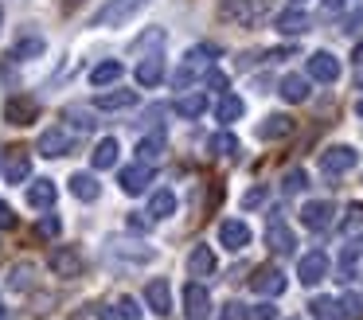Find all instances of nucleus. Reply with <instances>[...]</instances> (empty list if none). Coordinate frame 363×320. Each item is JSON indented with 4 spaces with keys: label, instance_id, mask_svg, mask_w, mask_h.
Instances as JSON below:
<instances>
[{
    "label": "nucleus",
    "instance_id": "obj_51",
    "mask_svg": "<svg viewBox=\"0 0 363 320\" xmlns=\"http://www.w3.org/2000/svg\"><path fill=\"white\" fill-rule=\"evenodd\" d=\"M0 320H9V309H4V301H0Z\"/></svg>",
    "mask_w": 363,
    "mask_h": 320
},
{
    "label": "nucleus",
    "instance_id": "obj_53",
    "mask_svg": "<svg viewBox=\"0 0 363 320\" xmlns=\"http://www.w3.org/2000/svg\"><path fill=\"white\" fill-rule=\"evenodd\" d=\"M0 23H4V12H0Z\"/></svg>",
    "mask_w": 363,
    "mask_h": 320
},
{
    "label": "nucleus",
    "instance_id": "obj_49",
    "mask_svg": "<svg viewBox=\"0 0 363 320\" xmlns=\"http://www.w3.org/2000/svg\"><path fill=\"white\" fill-rule=\"evenodd\" d=\"M352 59H355V62H363V39H359V43L352 47Z\"/></svg>",
    "mask_w": 363,
    "mask_h": 320
},
{
    "label": "nucleus",
    "instance_id": "obj_43",
    "mask_svg": "<svg viewBox=\"0 0 363 320\" xmlns=\"http://www.w3.org/2000/svg\"><path fill=\"white\" fill-rule=\"evenodd\" d=\"M262 203H266V187H254V192L242 195V207H246V211H250V207H262Z\"/></svg>",
    "mask_w": 363,
    "mask_h": 320
},
{
    "label": "nucleus",
    "instance_id": "obj_15",
    "mask_svg": "<svg viewBox=\"0 0 363 320\" xmlns=\"http://www.w3.org/2000/svg\"><path fill=\"white\" fill-rule=\"evenodd\" d=\"M219 242L227 250H246L250 246V226L242 219H227V223H219Z\"/></svg>",
    "mask_w": 363,
    "mask_h": 320
},
{
    "label": "nucleus",
    "instance_id": "obj_28",
    "mask_svg": "<svg viewBox=\"0 0 363 320\" xmlns=\"http://www.w3.org/2000/svg\"><path fill=\"white\" fill-rule=\"evenodd\" d=\"M90 164H94V168H113V164H118V140L113 137L98 140L94 153H90Z\"/></svg>",
    "mask_w": 363,
    "mask_h": 320
},
{
    "label": "nucleus",
    "instance_id": "obj_7",
    "mask_svg": "<svg viewBox=\"0 0 363 320\" xmlns=\"http://www.w3.org/2000/svg\"><path fill=\"white\" fill-rule=\"evenodd\" d=\"M324 277H328V254H324V250H308L297 262V281L301 285H316V281H324Z\"/></svg>",
    "mask_w": 363,
    "mask_h": 320
},
{
    "label": "nucleus",
    "instance_id": "obj_23",
    "mask_svg": "<svg viewBox=\"0 0 363 320\" xmlns=\"http://www.w3.org/2000/svg\"><path fill=\"white\" fill-rule=\"evenodd\" d=\"M289 133H293V117L289 114H269L266 121L258 125L262 140H281V137H289Z\"/></svg>",
    "mask_w": 363,
    "mask_h": 320
},
{
    "label": "nucleus",
    "instance_id": "obj_27",
    "mask_svg": "<svg viewBox=\"0 0 363 320\" xmlns=\"http://www.w3.org/2000/svg\"><path fill=\"white\" fill-rule=\"evenodd\" d=\"M242 114H246L242 98H238V94H227V90H223V98L215 101V117H219V121L227 125V121H238Z\"/></svg>",
    "mask_w": 363,
    "mask_h": 320
},
{
    "label": "nucleus",
    "instance_id": "obj_11",
    "mask_svg": "<svg viewBox=\"0 0 363 320\" xmlns=\"http://www.w3.org/2000/svg\"><path fill=\"white\" fill-rule=\"evenodd\" d=\"M332 215H336V207H332L328 199H313V203H305V207H301V223H305L308 231H328Z\"/></svg>",
    "mask_w": 363,
    "mask_h": 320
},
{
    "label": "nucleus",
    "instance_id": "obj_46",
    "mask_svg": "<svg viewBox=\"0 0 363 320\" xmlns=\"http://www.w3.org/2000/svg\"><path fill=\"white\" fill-rule=\"evenodd\" d=\"M0 226H16V215L9 211V203H0Z\"/></svg>",
    "mask_w": 363,
    "mask_h": 320
},
{
    "label": "nucleus",
    "instance_id": "obj_22",
    "mask_svg": "<svg viewBox=\"0 0 363 320\" xmlns=\"http://www.w3.org/2000/svg\"><path fill=\"white\" fill-rule=\"evenodd\" d=\"M188 273H191V277H211V273H215V250L211 246H191Z\"/></svg>",
    "mask_w": 363,
    "mask_h": 320
},
{
    "label": "nucleus",
    "instance_id": "obj_37",
    "mask_svg": "<svg viewBox=\"0 0 363 320\" xmlns=\"http://www.w3.org/2000/svg\"><path fill=\"white\" fill-rule=\"evenodd\" d=\"M363 226V203H347L344 211V223H340V231H359Z\"/></svg>",
    "mask_w": 363,
    "mask_h": 320
},
{
    "label": "nucleus",
    "instance_id": "obj_1",
    "mask_svg": "<svg viewBox=\"0 0 363 320\" xmlns=\"http://www.w3.org/2000/svg\"><path fill=\"white\" fill-rule=\"evenodd\" d=\"M207 70H215V47H207V43L191 47V51L184 55L180 70H176V78H172L176 90H191L199 78H207Z\"/></svg>",
    "mask_w": 363,
    "mask_h": 320
},
{
    "label": "nucleus",
    "instance_id": "obj_5",
    "mask_svg": "<svg viewBox=\"0 0 363 320\" xmlns=\"http://www.w3.org/2000/svg\"><path fill=\"white\" fill-rule=\"evenodd\" d=\"M71 148H74V137L63 129V125H55V129H43V133H40V145H35V153L59 160V156H67Z\"/></svg>",
    "mask_w": 363,
    "mask_h": 320
},
{
    "label": "nucleus",
    "instance_id": "obj_24",
    "mask_svg": "<svg viewBox=\"0 0 363 320\" xmlns=\"http://www.w3.org/2000/svg\"><path fill=\"white\" fill-rule=\"evenodd\" d=\"M67 184H71L74 199H82V203H94L98 195H102V187H98V180L90 176V172H74V176L67 180Z\"/></svg>",
    "mask_w": 363,
    "mask_h": 320
},
{
    "label": "nucleus",
    "instance_id": "obj_31",
    "mask_svg": "<svg viewBox=\"0 0 363 320\" xmlns=\"http://www.w3.org/2000/svg\"><path fill=\"white\" fill-rule=\"evenodd\" d=\"M172 211H176V195L168 192V187H160V192L149 195V215L152 219H168Z\"/></svg>",
    "mask_w": 363,
    "mask_h": 320
},
{
    "label": "nucleus",
    "instance_id": "obj_2",
    "mask_svg": "<svg viewBox=\"0 0 363 320\" xmlns=\"http://www.w3.org/2000/svg\"><path fill=\"white\" fill-rule=\"evenodd\" d=\"M149 0H110L102 12H94V28H118V23L133 20Z\"/></svg>",
    "mask_w": 363,
    "mask_h": 320
},
{
    "label": "nucleus",
    "instance_id": "obj_26",
    "mask_svg": "<svg viewBox=\"0 0 363 320\" xmlns=\"http://www.w3.org/2000/svg\"><path fill=\"white\" fill-rule=\"evenodd\" d=\"M308 312H313V320H347L344 316V304H340L336 297H313Z\"/></svg>",
    "mask_w": 363,
    "mask_h": 320
},
{
    "label": "nucleus",
    "instance_id": "obj_19",
    "mask_svg": "<svg viewBox=\"0 0 363 320\" xmlns=\"http://www.w3.org/2000/svg\"><path fill=\"white\" fill-rule=\"evenodd\" d=\"M94 106L98 109H133L137 106V90H98L94 94Z\"/></svg>",
    "mask_w": 363,
    "mask_h": 320
},
{
    "label": "nucleus",
    "instance_id": "obj_48",
    "mask_svg": "<svg viewBox=\"0 0 363 320\" xmlns=\"http://www.w3.org/2000/svg\"><path fill=\"white\" fill-rule=\"evenodd\" d=\"M98 320H118V309H102V312H98Z\"/></svg>",
    "mask_w": 363,
    "mask_h": 320
},
{
    "label": "nucleus",
    "instance_id": "obj_47",
    "mask_svg": "<svg viewBox=\"0 0 363 320\" xmlns=\"http://www.w3.org/2000/svg\"><path fill=\"white\" fill-rule=\"evenodd\" d=\"M320 8L328 16H336V12H344V0H320Z\"/></svg>",
    "mask_w": 363,
    "mask_h": 320
},
{
    "label": "nucleus",
    "instance_id": "obj_34",
    "mask_svg": "<svg viewBox=\"0 0 363 320\" xmlns=\"http://www.w3.org/2000/svg\"><path fill=\"white\" fill-rule=\"evenodd\" d=\"M207 148H211L215 156H235V153H238V137L223 129V133H215V137L207 140Z\"/></svg>",
    "mask_w": 363,
    "mask_h": 320
},
{
    "label": "nucleus",
    "instance_id": "obj_4",
    "mask_svg": "<svg viewBox=\"0 0 363 320\" xmlns=\"http://www.w3.org/2000/svg\"><path fill=\"white\" fill-rule=\"evenodd\" d=\"M219 16L230 20V23H238V28H250V23H258V16H262V0H223Z\"/></svg>",
    "mask_w": 363,
    "mask_h": 320
},
{
    "label": "nucleus",
    "instance_id": "obj_14",
    "mask_svg": "<svg viewBox=\"0 0 363 320\" xmlns=\"http://www.w3.org/2000/svg\"><path fill=\"white\" fill-rule=\"evenodd\" d=\"M149 184H152V168L149 164H129V168H121V192L125 195H141V192H149Z\"/></svg>",
    "mask_w": 363,
    "mask_h": 320
},
{
    "label": "nucleus",
    "instance_id": "obj_29",
    "mask_svg": "<svg viewBox=\"0 0 363 320\" xmlns=\"http://www.w3.org/2000/svg\"><path fill=\"white\" fill-rule=\"evenodd\" d=\"M121 78V59H106V62H98L94 70H90V86H110V82H118Z\"/></svg>",
    "mask_w": 363,
    "mask_h": 320
},
{
    "label": "nucleus",
    "instance_id": "obj_6",
    "mask_svg": "<svg viewBox=\"0 0 363 320\" xmlns=\"http://www.w3.org/2000/svg\"><path fill=\"white\" fill-rule=\"evenodd\" d=\"M184 316L188 320L211 316V297H207V289L199 285V281H188V285H184Z\"/></svg>",
    "mask_w": 363,
    "mask_h": 320
},
{
    "label": "nucleus",
    "instance_id": "obj_40",
    "mask_svg": "<svg viewBox=\"0 0 363 320\" xmlns=\"http://www.w3.org/2000/svg\"><path fill=\"white\" fill-rule=\"evenodd\" d=\"M9 285L24 293V289L32 285V265H16V270H12V277H9Z\"/></svg>",
    "mask_w": 363,
    "mask_h": 320
},
{
    "label": "nucleus",
    "instance_id": "obj_21",
    "mask_svg": "<svg viewBox=\"0 0 363 320\" xmlns=\"http://www.w3.org/2000/svg\"><path fill=\"white\" fill-rule=\"evenodd\" d=\"M274 28L281 31V35H305V31H308V16L301 12V8H285V12H277Z\"/></svg>",
    "mask_w": 363,
    "mask_h": 320
},
{
    "label": "nucleus",
    "instance_id": "obj_16",
    "mask_svg": "<svg viewBox=\"0 0 363 320\" xmlns=\"http://www.w3.org/2000/svg\"><path fill=\"white\" fill-rule=\"evenodd\" d=\"M359 270H363V242H347V246L340 250V265H336L340 281L359 277Z\"/></svg>",
    "mask_w": 363,
    "mask_h": 320
},
{
    "label": "nucleus",
    "instance_id": "obj_12",
    "mask_svg": "<svg viewBox=\"0 0 363 320\" xmlns=\"http://www.w3.org/2000/svg\"><path fill=\"white\" fill-rule=\"evenodd\" d=\"M35 114H40V101L28 98V94H12L9 106H4V121L9 125H28Z\"/></svg>",
    "mask_w": 363,
    "mask_h": 320
},
{
    "label": "nucleus",
    "instance_id": "obj_45",
    "mask_svg": "<svg viewBox=\"0 0 363 320\" xmlns=\"http://www.w3.org/2000/svg\"><path fill=\"white\" fill-rule=\"evenodd\" d=\"M207 86H211V90H227V75H219V70H207Z\"/></svg>",
    "mask_w": 363,
    "mask_h": 320
},
{
    "label": "nucleus",
    "instance_id": "obj_8",
    "mask_svg": "<svg viewBox=\"0 0 363 320\" xmlns=\"http://www.w3.org/2000/svg\"><path fill=\"white\" fill-rule=\"evenodd\" d=\"M48 265L59 273V277H67V281L82 277V254L74 246H55V250H51V258H48Z\"/></svg>",
    "mask_w": 363,
    "mask_h": 320
},
{
    "label": "nucleus",
    "instance_id": "obj_39",
    "mask_svg": "<svg viewBox=\"0 0 363 320\" xmlns=\"http://www.w3.org/2000/svg\"><path fill=\"white\" fill-rule=\"evenodd\" d=\"M113 309H118V320H141V309H137L133 297H121V301L113 304Z\"/></svg>",
    "mask_w": 363,
    "mask_h": 320
},
{
    "label": "nucleus",
    "instance_id": "obj_13",
    "mask_svg": "<svg viewBox=\"0 0 363 320\" xmlns=\"http://www.w3.org/2000/svg\"><path fill=\"white\" fill-rule=\"evenodd\" d=\"M308 78H316V82H336L340 78V59L328 51H313L308 55Z\"/></svg>",
    "mask_w": 363,
    "mask_h": 320
},
{
    "label": "nucleus",
    "instance_id": "obj_52",
    "mask_svg": "<svg viewBox=\"0 0 363 320\" xmlns=\"http://www.w3.org/2000/svg\"><path fill=\"white\" fill-rule=\"evenodd\" d=\"M355 82H359V86H363V62H359V75H355Z\"/></svg>",
    "mask_w": 363,
    "mask_h": 320
},
{
    "label": "nucleus",
    "instance_id": "obj_42",
    "mask_svg": "<svg viewBox=\"0 0 363 320\" xmlns=\"http://www.w3.org/2000/svg\"><path fill=\"white\" fill-rule=\"evenodd\" d=\"M246 320H277V309L274 304H258V309L246 312Z\"/></svg>",
    "mask_w": 363,
    "mask_h": 320
},
{
    "label": "nucleus",
    "instance_id": "obj_30",
    "mask_svg": "<svg viewBox=\"0 0 363 320\" xmlns=\"http://www.w3.org/2000/svg\"><path fill=\"white\" fill-rule=\"evenodd\" d=\"M160 78H164V59H160V55L141 59V67H137V82H141V86H157Z\"/></svg>",
    "mask_w": 363,
    "mask_h": 320
},
{
    "label": "nucleus",
    "instance_id": "obj_36",
    "mask_svg": "<svg viewBox=\"0 0 363 320\" xmlns=\"http://www.w3.org/2000/svg\"><path fill=\"white\" fill-rule=\"evenodd\" d=\"M305 184H308V176H305L301 168H289V172L281 176V192H285V195H297V192H305Z\"/></svg>",
    "mask_w": 363,
    "mask_h": 320
},
{
    "label": "nucleus",
    "instance_id": "obj_50",
    "mask_svg": "<svg viewBox=\"0 0 363 320\" xmlns=\"http://www.w3.org/2000/svg\"><path fill=\"white\" fill-rule=\"evenodd\" d=\"M355 114H359V121H363V98H359V101H355Z\"/></svg>",
    "mask_w": 363,
    "mask_h": 320
},
{
    "label": "nucleus",
    "instance_id": "obj_38",
    "mask_svg": "<svg viewBox=\"0 0 363 320\" xmlns=\"http://www.w3.org/2000/svg\"><path fill=\"white\" fill-rule=\"evenodd\" d=\"M59 215H43L40 223H35V234H40V238H59Z\"/></svg>",
    "mask_w": 363,
    "mask_h": 320
},
{
    "label": "nucleus",
    "instance_id": "obj_9",
    "mask_svg": "<svg viewBox=\"0 0 363 320\" xmlns=\"http://www.w3.org/2000/svg\"><path fill=\"white\" fill-rule=\"evenodd\" d=\"M250 289L262 297H281L285 293V273L277 270V265H262V270H254Z\"/></svg>",
    "mask_w": 363,
    "mask_h": 320
},
{
    "label": "nucleus",
    "instance_id": "obj_41",
    "mask_svg": "<svg viewBox=\"0 0 363 320\" xmlns=\"http://www.w3.org/2000/svg\"><path fill=\"white\" fill-rule=\"evenodd\" d=\"M340 304H344V316H363V297H355V293H344L340 297Z\"/></svg>",
    "mask_w": 363,
    "mask_h": 320
},
{
    "label": "nucleus",
    "instance_id": "obj_35",
    "mask_svg": "<svg viewBox=\"0 0 363 320\" xmlns=\"http://www.w3.org/2000/svg\"><path fill=\"white\" fill-rule=\"evenodd\" d=\"M137 153H141V160H145V164L157 160V156L164 153V133H157V137H145L141 145H137Z\"/></svg>",
    "mask_w": 363,
    "mask_h": 320
},
{
    "label": "nucleus",
    "instance_id": "obj_33",
    "mask_svg": "<svg viewBox=\"0 0 363 320\" xmlns=\"http://www.w3.org/2000/svg\"><path fill=\"white\" fill-rule=\"evenodd\" d=\"M43 47H48V43H43V35H28V31H24V35L16 39V59H40Z\"/></svg>",
    "mask_w": 363,
    "mask_h": 320
},
{
    "label": "nucleus",
    "instance_id": "obj_25",
    "mask_svg": "<svg viewBox=\"0 0 363 320\" xmlns=\"http://www.w3.org/2000/svg\"><path fill=\"white\" fill-rule=\"evenodd\" d=\"M281 94L289 106H301V101H308V78H301V75H285L281 78Z\"/></svg>",
    "mask_w": 363,
    "mask_h": 320
},
{
    "label": "nucleus",
    "instance_id": "obj_18",
    "mask_svg": "<svg viewBox=\"0 0 363 320\" xmlns=\"http://www.w3.org/2000/svg\"><path fill=\"white\" fill-rule=\"evenodd\" d=\"M28 176H32V156H28V148H12L9 160H4V180L9 184H24Z\"/></svg>",
    "mask_w": 363,
    "mask_h": 320
},
{
    "label": "nucleus",
    "instance_id": "obj_20",
    "mask_svg": "<svg viewBox=\"0 0 363 320\" xmlns=\"http://www.w3.org/2000/svg\"><path fill=\"white\" fill-rule=\"evenodd\" d=\"M55 195H59L55 180H32V184H28V207L48 211L51 203H55Z\"/></svg>",
    "mask_w": 363,
    "mask_h": 320
},
{
    "label": "nucleus",
    "instance_id": "obj_54",
    "mask_svg": "<svg viewBox=\"0 0 363 320\" xmlns=\"http://www.w3.org/2000/svg\"><path fill=\"white\" fill-rule=\"evenodd\" d=\"M293 320H297V316H293Z\"/></svg>",
    "mask_w": 363,
    "mask_h": 320
},
{
    "label": "nucleus",
    "instance_id": "obj_44",
    "mask_svg": "<svg viewBox=\"0 0 363 320\" xmlns=\"http://www.w3.org/2000/svg\"><path fill=\"white\" fill-rule=\"evenodd\" d=\"M223 320H246V309L238 301H230L227 309H223Z\"/></svg>",
    "mask_w": 363,
    "mask_h": 320
},
{
    "label": "nucleus",
    "instance_id": "obj_17",
    "mask_svg": "<svg viewBox=\"0 0 363 320\" xmlns=\"http://www.w3.org/2000/svg\"><path fill=\"white\" fill-rule=\"evenodd\" d=\"M145 301H149V309L157 312V316H168V312H172V293H168V281L164 277H152L149 285H145Z\"/></svg>",
    "mask_w": 363,
    "mask_h": 320
},
{
    "label": "nucleus",
    "instance_id": "obj_3",
    "mask_svg": "<svg viewBox=\"0 0 363 320\" xmlns=\"http://www.w3.org/2000/svg\"><path fill=\"white\" fill-rule=\"evenodd\" d=\"M355 164H359V153H355L352 145H332L320 153V168L328 172V176H344V172H352Z\"/></svg>",
    "mask_w": 363,
    "mask_h": 320
},
{
    "label": "nucleus",
    "instance_id": "obj_10",
    "mask_svg": "<svg viewBox=\"0 0 363 320\" xmlns=\"http://www.w3.org/2000/svg\"><path fill=\"white\" fill-rule=\"evenodd\" d=\"M266 242H269V250L274 254H293L297 250V234L289 231V223L285 219H269V226H266Z\"/></svg>",
    "mask_w": 363,
    "mask_h": 320
},
{
    "label": "nucleus",
    "instance_id": "obj_32",
    "mask_svg": "<svg viewBox=\"0 0 363 320\" xmlns=\"http://www.w3.org/2000/svg\"><path fill=\"white\" fill-rule=\"evenodd\" d=\"M207 109V94H184L180 101H176V114L188 117V121H196V117H203Z\"/></svg>",
    "mask_w": 363,
    "mask_h": 320
}]
</instances>
